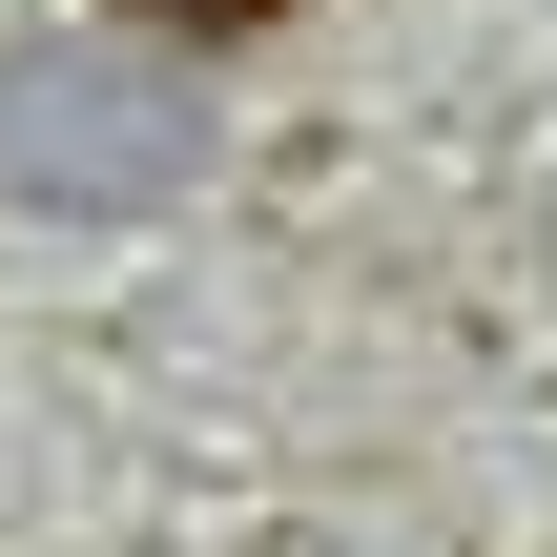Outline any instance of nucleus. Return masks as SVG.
<instances>
[{"label": "nucleus", "instance_id": "1", "mask_svg": "<svg viewBox=\"0 0 557 557\" xmlns=\"http://www.w3.org/2000/svg\"><path fill=\"white\" fill-rule=\"evenodd\" d=\"M207 186V83L145 41H0V207L41 227H145Z\"/></svg>", "mask_w": 557, "mask_h": 557}, {"label": "nucleus", "instance_id": "2", "mask_svg": "<svg viewBox=\"0 0 557 557\" xmlns=\"http://www.w3.org/2000/svg\"><path fill=\"white\" fill-rule=\"evenodd\" d=\"M124 21H165V41H248V21H289V0H124Z\"/></svg>", "mask_w": 557, "mask_h": 557}]
</instances>
